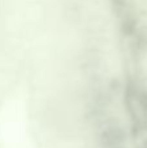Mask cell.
<instances>
[{
	"label": "cell",
	"mask_w": 147,
	"mask_h": 148,
	"mask_svg": "<svg viewBox=\"0 0 147 148\" xmlns=\"http://www.w3.org/2000/svg\"><path fill=\"white\" fill-rule=\"evenodd\" d=\"M102 144L103 148L108 147H122L125 142V135L120 129H111L102 134Z\"/></svg>",
	"instance_id": "1"
}]
</instances>
